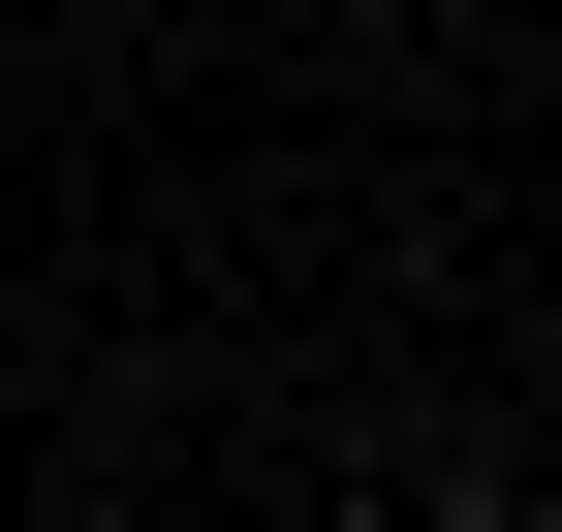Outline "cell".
Instances as JSON below:
<instances>
[{
    "label": "cell",
    "mask_w": 562,
    "mask_h": 532,
    "mask_svg": "<svg viewBox=\"0 0 562 532\" xmlns=\"http://www.w3.org/2000/svg\"><path fill=\"white\" fill-rule=\"evenodd\" d=\"M0 376H32V282H0Z\"/></svg>",
    "instance_id": "6da1fadb"
}]
</instances>
